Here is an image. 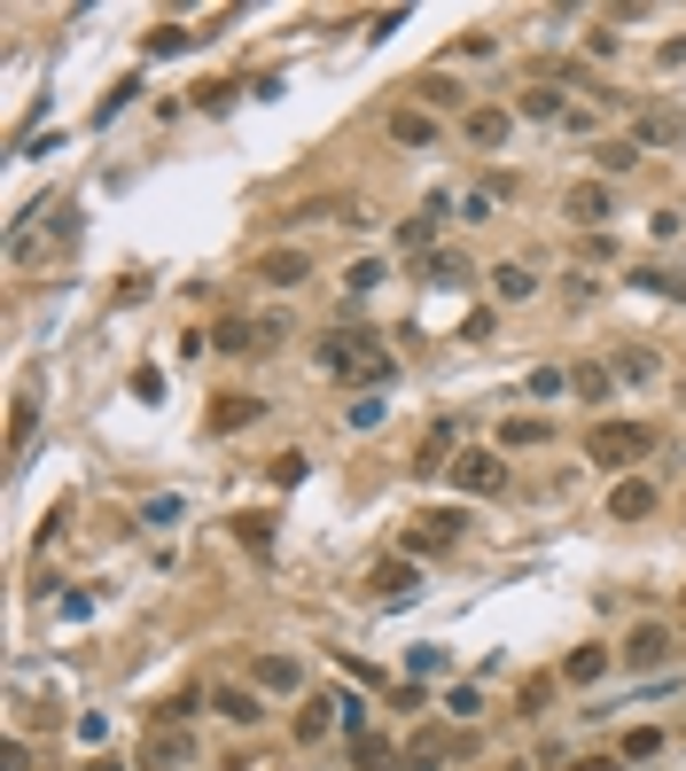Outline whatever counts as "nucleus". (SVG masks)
<instances>
[{
  "instance_id": "obj_25",
  "label": "nucleus",
  "mask_w": 686,
  "mask_h": 771,
  "mask_svg": "<svg viewBox=\"0 0 686 771\" xmlns=\"http://www.w3.org/2000/svg\"><path fill=\"white\" fill-rule=\"evenodd\" d=\"M445 452H453V421H438L421 437V476H445Z\"/></svg>"
},
{
  "instance_id": "obj_21",
  "label": "nucleus",
  "mask_w": 686,
  "mask_h": 771,
  "mask_svg": "<svg viewBox=\"0 0 686 771\" xmlns=\"http://www.w3.org/2000/svg\"><path fill=\"white\" fill-rule=\"evenodd\" d=\"M421 273H429V281H445V289H461V281H468V257H461V249H429V257H421Z\"/></svg>"
},
{
  "instance_id": "obj_36",
  "label": "nucleus",
  "mask_w": 686,
  "mask_h": 771,
  "mask_svg": "<svg viewBox=\"0 0 686 771\" xmlns=\"http://www.w3.org/2000/svg\"><path fill=\"white\" fill-rule=\"evenodd\" d=\"M172 47H188V32H180V24H164V32H148V55H172Z\"/></svg>"
},
{
  "instance_id": "obj_4",
  "label": "nucleus",
  "mask_w": 686,
  "mask_h": 771,
  "mask_svg": "<svg viewBox=\"0 0 686 771\" xmlns=\"http://www.w3.org/2000/svg\"><path fill=\"white\" fill-rule=\"evenodd\" d=\"M445 483H453V491H499V483H507V460L476 445V452H461V460L445 468Z\"/></svg>"
},
{
  "instance_id": "obj_38",
  "label": "nucleus",
  "mask_w": 686,
  "mask_h": 771,
  "mask_svg": "<svg viewBox=\"0 0 686 771\" xmlns=\"http://www.w3.org/2000/svg\"><path fill=\"white\" fill-rule=\"evenodd\" d=\"M577 771H617V763H609V756H585V763H577Z\"/></svg>"
},
{
  "instance_id": "obj_23",
  "label": "nucleus",
  "mask_w": 686,
  "mask_h": 771,
  "mask_svg": "<svg viewBox=\"0 0 686 771\" xmlns=\"http://www.w3.org/2000/svg\"><path fill=\"white\" fill-rule=\"evenodd\" d=\"M219 413H211V428H250L257 413H266V398H211Z\"/></svg>"
},
{
  "instance_id": "obj_40",
  "label": "nucleus",
  "mask_w": 686,
  "mask_h": 771,
  "mask_svg": "<svg viewBox=\"0 0 686 771\" xmlns=\"http://www.w3.org/2000/svg\"><path fill=\"white\" fill-rule=\"evenodd\" d=\"M102 771H118V763H102Z\"/></svg>"
},
{
  "instance_id": "obj_29",
  "label": "nucleus",
  "mask_w": 686,
  "mask_h": 771,
  "mask_svg": "<svg viewBox=\"0 0 686 771\" xmlns=\"http://www.w3.org/2000/svg\"><path fill=\"white\" fill-rule=\"evenodd\" d=\"M609 382H617L609 367H577V375H569V390H577V398H593V405L609 398Z\"/></svg>"
},
{
  "instance_id": "obj_35",
  "label": "nucleus",
  "mask_w": 686,
  "mask_h": 771,
  "mask_svg": "<svg viewBox=\"0 0 686 771\" xmlns=\"http://www.w3.org/2000/svg\"><path fill=\"white\" fill-rule=\"evenodd\" d=\"M398 756H390V740H359V771H390Z\"/></svg>"
},
{
  "instance_id": "obj_1",
  "label": "nucleus",
  "mask_w": 686,
  "mask_h": 771,
  "mask_svg": "<svg viewBox=\"0 0 686 771\" xmlns=\"http://www.w3.org/2000/svg\"><path fill=\"white\" fill-rule=\"evenodd\" d=\"M648 452H655V428H640V421H600L593 437H585V460L593 468H632Z\"/></svg>"
},
{
  "instance_id": "obj_5",
  "label": "nucleus",
  "mask_w": 686,
  "mask_h": 771,
  "mask_svg": "<svg viewBox=\"0 0 686 771\" xmlns=\"http://www.w3.org/2000/svg\"><path fill=\"white\" fill-rule=\"evenodd\" d=\"M678 655V632L671 624H640L632 639H624V670H663Z\"/></svg>"
},
{
  "instance_id": "obj_19",
  "label": "nucleus",
  "mask_w": 686,
  "mask_h": 771,
  "mask_svg": "<svg viewBox=\"0 0 686 771\" xmlns=\"http://www.w3.org/2000/svg\"><path fill=\"white\" fill-rule=\"evenodd\" d=\"M562 678H569V685H600V678H609V647H577V655L562 662Z\"/></svg>"
},
{
  "instance_id": "obj_10",
  "label": "nucleus",
  "mask_w": 686,
  "mask_h": 771,
  "mask_svg": "<svg viewBox=\"0 0 686 771\" xmlns=\"http://www.w3.org/2000/svg\"><path fill=\"white\" fill-rule=\"evenodd\" d=\"M609 514H617V523H640V514H655V483H648V476H624V483L609 491Z\"/></svg>"
},
{
  "instance_id": "obj_17",
  "label": "nucleus",
  "mask_w": 686,
  "mask_h": 771,
  "mask_svg": "<svg viewBox=\"0 0 686 771\" xmlns=\"http://www.w3.org/2000/svg\"><path fill=\"white\" fill-rule=\"evenodd\" d=\"M413 94H421V110H461V102H468V86L438 70V78H421V86H413ZM461 118H468V110H461Z\"/></svg>"
},
{
  "instance_id": "obj_14",
  "label": "nucleus",
  "mask_w": 686,
  "mask_h": 771,
  "mask_svg": "<svg viewBox=\"0 0 686 771\" xmlns=\"http://www.w3.org/2000/svg\"><path fill=\"white\" fill-rule=\"evenodd\" d=\"M461 133H468L476 148H499V141L514 133V118H507V110H468V118H461Z\"/></svg>"
},
{
  "instance_id": "obj_12",
  "label": "nucleus",
  "mask_w": 686,
  "mask_h": 771,
  "mask_svg": "<svg viewBox=\"0 0 686 771\" xmlns=\"http://www.w3.org/2000/svg\"><path fill=\"white\" fill-rule=\"evenodd\" d=\"M141 763H148V771H172V763H188V733L156 725V733H148V748H141Z\"/></svg>"
},
{
  "instance_id": "obj_30",
  "label": "nucleus",
  "mask_w": 686,
  "mask_h": 771,
  "mask_svg": "<svg viewBox=\"0 0 686 771\" xmlns=\"http://www.w3.org/2000/svg\"><path fill=\"white\" fill-rule=\"evenodd\" d=\"M406 670H413V678H445V670H453V655H445V647H413V655H406Z\"/></svg>"
},
{
  "instance_id": "obj_34",
  "label": "nucleus",
  "mask_w": 686,
  "mask_h": 771,
  "mask_svg": "<svg viewBox=\"0 0 686 771\" xmlns=\"http://www.w3.org/2000/svg\"><path fill=\"white\" fill-rule=\"evenodd\" d=\"M531 398H569V375H562V367H539V375H531Z\"/></svg>"
},
{
  "instance_id": "obj_22",
  "label": "nucleus",
  "mask_w": 686,
  "mask_h": 771,
  "mask_svg": "<svg viewBox=\"0 0 686 771\" xmlns=\"http://www.w3.org/2000/svg\"><path fill=\"white\" fill-rule=\"evenodd\" d=\"M655 367H663V359L648 351V343H632V351H617V367H609V375H617V382H655Z\"/></svg>"
},
{
  "instance_id": "obj_20",
  "label": "nucleus",
  "mask_w": 686,
  "mask_h": 771,
  "mask_svg": "<svg viewBox=\"0 0 686 771\" xmlns=\"http://www.w3.org/2000/svg\"><path fill=\"white\" fill-rule=\"evenodd\" d=\"M390 281V266H383V257H352V266H343V289H352V297H375Z\"/></svg>"
},
{
  "instance_id": "obj_24",
  "label": "nucleus",
  "mask_w": 686,
  "mask_h": 771,
  "mask_svg": "<svg viewBox=\"0 0 686 771\" xmlns=\"http://www.w3.org/2000/svg\"><path fill=\"white\" fill-rule=\"evenodd\" d=\"M445 756H453V748H445L438 733H413V740H406V771H438Z\"/></svg>"
},
{
  "instance_id": "obj_2",
  "label": "nucleus",
  "mask_w": 686,
  "mask_h": 771,
  "mask_svg": "<svg viewBox=\"0 0 686 771\" xmlns=\"http://www.w3.org/2000/svg\"><path fill=\"white\" fill-rule=\"evenodd\" d=\"M320 367L328 375H367V382H390V351H375V335H328L320 343Z\"/></svg>"
},
{
  "instance_id": "obj_32",
  "label": "nucleus",
  "mask_w": 686,
  "mask_h": 771,
  "mask_svg": "<svg viewBox=\"0 0 686 771\" xmlns=\"http://www.w3.org/2000/svg\"><path fill=\"white\" fill-rule=\"evenodd\" d=\"M632 281H640V289H655V297H678V304H686V281H678V273H663V266H640Z\"/></svg>"
},
{
  "instance_id": "obj_27",
  "label": "nucleus",
  "mask_w": 686,
  "mask_h": 771,
  "mask_svg": "<svg viewBox=\"0 0 686 771\" xmlns=\"http://www.w3.org/2000/svg\"><path fill=\"white\" fill-rule=\"evenodd\" d=\"M328 725H335V702H305V709H297V740H305V748L328 740Z\"/></svg>"
},
{
  "instance_id": "obj_16",
  "label": "nucleus",
  "mask_w": 686,
  "mask_h": 771,
  "mask_svg": "<svg viewBox=\"0 0 686 771\" xmlns=\"http://www.w3.org/2000/svg\"><path fill=\"white\" fill-rule=\"evenodd\" d=\"M514 118H531V125H562L569 110H562V94H554V86H523V102H514Z\"/></svg>"
},
{
  "instance_id": "obj_26",
  "label": "nucleus",
  "mask_w": 686,
  "mask_h": 771,
  "mask_svg": "<svg viewBox=\"0 0 686 771\" xmlns=\"http://www.w3.org/2000/svg\"><path fill=\"white\" fill-rule=\"evenodd\" d=\"M375 592H383V600H406V592H413V561H406V554L383 561V569H375Z\"/></svg>"
},
{
  "instance_id": "obj_15",
  "label": "nucleus",
  "mask_w": 686,
  "mask_h": 771,
  "mask_svg": "<svg viewBox=\"0 0 686 771\" xmlns=\"http://www.w3.org/2000/svg\"><path fill=\"white\" fill-rule=\"evenodd\" d=\"M678 141H686V118L678 110H648L640 118V148H678Z\"/></svg>"
},
{
  "instance_id": "obj_6",
  "label": "nucleus",
  "mask_w": 686,
  "mask_h": 771,
  "mask_svg": "<svg viewBox=\"0 0 686 771\" xmlns=\"http://www.w3.org/2000/svg\"><path fill=\"white\" fill-rule=\"evenodd\" d=\"M250 273L266 281V289H297V281H312V257H305V249H266Z\"/></svg>"
},
{
  "instance_id": "obj_31",
  "label": "nucleus",
  "mask_w": 686,
  "mask_h": 771,
  "mask_svg": "<svg viewBox=\"0 0 686 771\" xmlns=\"http://www.w3.org/2000/svg\"><path fill=\"white\" fill-rule=\"evenodd\" d=\"M32 428H40V405H32V398H16V413H9V445H16V452L32 445Z\"/></svg>"
},
{
  "instance_id": "obj_11",
  "label": "nucleus",
  "mask_w": 686,
  "mask_h": 771,
  "mask_svg": "<svg viewBox=\"0 0 686 771\" xmlns=\"http://www.w3.org/2000/svg\"><path fill=\"white\" fill-rule=\"evenodd\" d=\"M390 141L398 148H438V118L429 110H390Z\"/></svg>"
},
{
  "instance_id": "obj_37",
  "label": "nucleus",
  "mask_w": 686,
  "mask_h": 771,
  "mask_svg": "<svg viewBox=\"0 0 686 771\" xmlns=\"http://www.w3.org/2000/svg\"><path fill=\"white\" fill-rule=\"evenodd\" d=\"M655 748H663V733H655V725H640V733L624 740V756H655Z\"/></svg>"
},
{
  "instance_id": "obj_39",
  "label": "nucleus",
  "mask_w": 686,
  "mask_h": 771,
  "mask_svg": "<svg viewBox=\"0 0 686 771\" xmlns=\"http://www.w3.org/2000/svg\"><path fill=\"white\" fill-rule=\"evenodd\" d=\"M507 771H523V763H507Z\"/></svg>"
},
{
  "instance_id": "obj_7",
  "label": "nucleus",
  "mask_w": 686,
  "mask_h": 771,
  "mask_svg": "<svg viewBox=\"0 0 686 771\" xmlns=\"http://www.w3.org/2000/svg\"><path fill=\"white\" fill-rule=\"evenodd\" d=\"M453 538H461V514H421V523H413L398 546H406V561H413V554H445Z\"/></svg>"
},
{
  "instance_id": "obj_9",
  "label": "nucleus",
  "mask_w": 686,
  "mask_h": 771,
  "mask_svg": "<svg viewBox=\"0 0 686 771\" xmlns=\"http://www.w3.org/2000/svg\"><path fill=\"white\" fill-rule=\"evenodd\" d=\"M250 678H257V694H297V685H305V670H297L289 655H257Z\"/></svg>"
},
{
  "instance_id": "obj_33",
  "label": "nucleus",
  "mask_w": 686,
  "mask_h": 771,
  "mask_svg": "<svg viewBox=\"0 0 686 771\" xmlns=\"http://www.w3.org/2000/svg\"><path fill=\"white\" fill-rule=\"evenodd\" d=\"M219 351H257V320H226L219 327Z\"/></svg>"
},
{
  "instance_id": "obj_8",
  "label": "nucleus",
  "mask_w": 686,
  "mask_h": 771,
  "mask_svg": "<svg viewBox=\"0 0 686 771\" xmlns=\"http://www.w3.org/2000/svg\"><path fill=\"white\" fill-rule=\"evenodd\" d=\"M211 709L226 717V725H257V717H266V702H257V685H219V694H211Z\"/></svg>"
},
{
  "instance_id": "obj_28",
  "label": "nucleus",
  "mask_w": 686,
  "mask_h": 771,
  "mask_svg": "<svg viewBox=\"0 0 686 771\" xmlns=\"http://www.w3.org/2000/svg\"><path fill=\"white\" fill-rule=\"evenodd\" d=\"M499 445H546V421H539V413H514V421L499 428Z\"/></svg>"
},
{
  "instance_id": "obj_13",
  "label": "nucleus",
  "mask_w": 686,
  "mask_h": 771,
  "mask_svg": "<svg viewBox=\"0 0 686 771\" xmlns=\"http://www.w3.org/2000/svg\"><path fill=\"white\" fill-rule=\"evenodd\" d=\"M593 164H600V180L617 188L624 171H640V141H600V148H593Z\"/></svg>"
},
{
  "instance_id": "obj_18",
  "label": "nucleus",
  "mask_w": 686,
  "mask_h": 771,
  "mask_svg": "<svg viewBox=\"0 0 686 771\" xmlns=\"http://www.w3.org/2000/svg\"><path fill=\"white\" fill-rule=\"evenodd\" d=\"M491 289H499V304H531V297H539V273H531V266H499Z\"/></svg>"
},
{
  "instance_id": "obj_3",
  "label": "nucleus",
  "mask_w": 686,
  "mask_h": 771,
  "mask_svg": "<svg viewBox=\"0 0 686 771\" xmlns=\"http://www.w3.org/2000/svg\"><path fill=\"white\" fill-rule=\"evenodd\" d=\"M562 219H569V226H609V219H617V188H609V180H577V188L562 195Z\"/></svg>"
}]
</instances>
